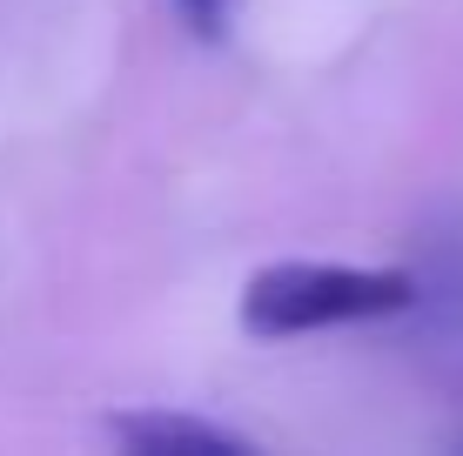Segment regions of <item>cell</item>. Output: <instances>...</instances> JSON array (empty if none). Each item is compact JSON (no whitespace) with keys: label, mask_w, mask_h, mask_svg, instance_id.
I'll return each instance as SVG.
<instances>
[{"label":"cell","mask_w":463,"mask_h":456,"mask_svg":"<svg viewBox=\"0 0 463 456\" xmlns=\"http://www.w3.org/2000/svg\"><path fill=\"white\" fill-rule=\"evenodd\" d=\"M182 7V21L195 27V34H229V21H235V0H175Z\"/></svg>","instance_id":"3957f363"},{"label":"cell","mask_w":463,"mask_h":456,"mask_svg":"<svg viewBox=\"0 0 463 456\" xmlns=\"http://www.w3.org/2000/svg\"><path fill=\"white\" fill-rule=\"evenodd\" d=\"M423 302V282L403 269H349V262H276L249 275L242 329L249 336H316L343 322L403 316Z\"/></svg>","instance_id":"6da1fadb"},{"label":"cell","mask_w":463,"mask_h":456,"mask_svg":"<svg viewBox=\"0 0 463 456\" xmlns=\"http://www.w3.org/2000/svg\"><path fill=\"white\" fill-rule=\"evenodd\" d=\"M108 430L135 456H249L242 436L215 430V423H202V416H175V410H128V416L108 423Z\"/></svg>","instance_id":"7a4b0ae2"}]
</instances>
